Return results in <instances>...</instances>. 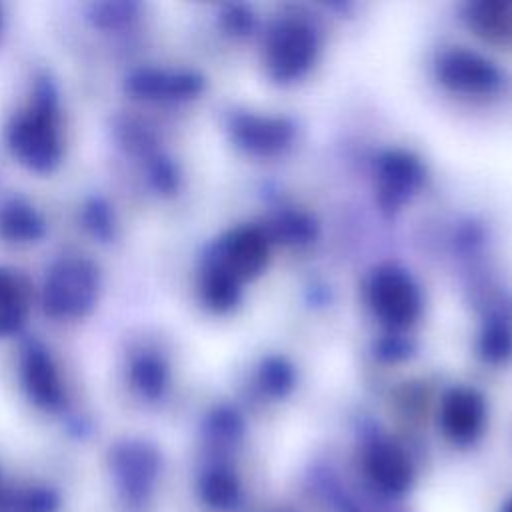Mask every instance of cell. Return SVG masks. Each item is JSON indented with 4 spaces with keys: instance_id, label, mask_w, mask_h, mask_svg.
I'll list each match as a JSON object with an SVG mask.
<instances>
[{
    "instance_id": "6da1fadb",
    "label": "cell",
    "mask_w": 512,
    "mask_h": 512,
    "mask_svg": "<svg viewBox=\"0 0 512 512\" xmlns=\"http://www.w3.org/2000/svg\"><path fill=\"white\" fill-rule=\"evenodd\" d=\"M12 156L34 172H52L64 152L60 132L58 88L50 76H38L28 106L6 128Z\"/></svg>"
},
{
    "instance_id": "7a4b0ae2",
    "label": "cell",
    "mask_w": 512,
    "mask_h": 512,
    "mask_svg": "<svg viewBox=\"0 0 512 512\" xmlns=\"http://www.w3.org/2000/svg\"><path fill=\"white\" fill-rule=\"evenodd\" d=\"M100 270L80 254L60 256L42 282V308L58 320H76L92 312L100 296Z\"/></svg>"
},
{
    "instance_id": "3957f363",
    "label": "cell",
    "mask_w": 512,
    "mask_h": 512,
    "mask_svg": "<svg viewBox=\"0 0 512 512\" xmlns=\"http://www.w3.org/2000/svg\"><path fill=\"white\" fill-rule=\"evenodd\" d=\"M368 302L382 324L406 328L420 314V292L412 278L394 266L374 272L368 284Z\"/></svg>"
},
{
    "instance_id": "277c9868",
    "label": "cell",
    "mask_w": 512,
    "mask_h": 512,
    "mask_svg": "<svg viewBox=\"0 0 512 512\" xmlns=\"http://www.w3.org/2000/svg\"><path fill=\"white\" fill-rule=\"evenodd\" d=\"M314 54L316 36L304 22L284 20L268 38L266 62L276 80L300 78L314 62Z\"/></svg>"
},
{
    "instance_id": "5b68a950",
    "label": "cell",
    "mask_w": 512,
    "mask_h": 512,
    "mask_svg": "<svg viewBox=\"0 0 512 512\" xmlns=\"http://www.w3.org/2000/svg\"><path fill=\"white\" fill-rule=\"evenodd\" d=\"M20 380L26 396L42 410L64 404V386L50 350L40 340H28L20 356Z\"/></svg>"
},
{
    "instance_id": "8992f818",
    "label": "cell",
    "mask_w": 512,
    "mask_h": 512,
    "mask_svg": "<svg viewBox=\"0 0 512 512\" xmlns=\"http://www.w3.org/2000/svg\"><path fill=\"white\" fill-rule=\"evenodd\" d=\"M266 260V236L256 228H238L216 246V254L210 258V264L240 282L260 274V270L266 266Z\"/></svg>"
},
{
    "instance_id": "52a82bcc",
    "label": "cell",
    "mask_w": 512,
    "mask_h": 512,
    "mask_svg": "<svg viewBox=\"0 0 512 512\" xmlns=\"http://www.w3.org/2000/svg\"><path fill=\"white\" fill-rule=\"evenodd\" d=\"M126 90L142 100H184L202 90V78L194 72H170L146 66L126 76Z\"/></svg>"
},
{
    "instance_id": "ba28073f",
    "label": "cell",
    "mask_w": 512,
    "mask_h": 512,
    "mask_svg": "<svg viewBox=\"0 0 512 512\" xmlns=\"http://www.w3.org/2000/svg\"><path fill=\"white\" fill-rule=\"evenodd\" d=\"M438 74L448 88L466 94L490 92L500 82V74L492 62L462 50L444 56L438 66Z\"/></svg>"
},
{
    "instance_id": "9c48e42d",
    "label": "cell",
    "mask_w": 512,
    "mask_h": 512,
    "mask_svg": "<svg viewBox=\"0 0 512 512\" xmlns=\"http://www.w3.org/2000/svg\"><path fill=\"white\" fill-rule=\"evenodd\" d=\"M484 400L468 388L452 390L442 404V428L446 436L458 444L472 442L484 426Z\"/></svg>"
},
{
    "instance_id": "30bf717a",
    "label": "cell",
    "mask_w": 512,
    "mask_h": 512,
    "mask_svg": "<svg viewBox=\"0 0 512 512\" xmlns=\"http://www.w3.org/2000/svg\"><path fill=\"white\" fill-rule=\"evenodd\" d=\"M366 474L370 482L388 496L404 494L412 484V466L408 456L388 442H378L368 450Z\"/></svg>"
},
{
    "instance_id": "8fae6325",
    "label": "cell",
    "mask_w": 512,
    "mask_h": 512,
    "mask_svg": "<svg viewBox=\"0 0 512 512\" xmlns=\"http://www.w3.org/2000/svg\"><path fill=\"white\" fill-rule=\"evenodd\" d=\"M46 234L42 214L24 198H6L0 202V236L8 242L30 244Z\"/></svg>"
},
{
    "instance_id": "7c38bea8",
    "label": "cell",
    "mask_w": 512,
    "mask_h": 512,
    "mask_svg": "<svg viewBox=\"0 0 512 512\" xmlns=\"http://www.w3.org/2000/svg\"><path fill=\"white\" fill-rule=\"evenodd\" d=\"M28 318V288L20 274L0 268V336L22 330Z\"/></svg>"
},
{
    "instance_id": "4fadbf2b",
    "label": "cell",
    "mask_w": 512,
    "mask_h": 512,
    "mask_svg": "<svg viewBox=\"0 0 512 512\" xmlns=\"http://www.w3.org/2000/svg\"><path fill=\"white\" fill-rule=\"evenodd\" d=\"M128 378H130L132 388L140 396H144L148 400H156L164 394V390L168 386L170 370L162 356H158L154 352H140L130 360Z\"/></svg>"
},
{
    "instance_id": "5bb4252c",
    "label": "cell",
    "mask_w": 512,
    "mask_h": 512,
    "mask_svg": "<svg viewBox=\"0 0 512 512\" xmlns=\"http://www.w3.org/2000/svg\"><path fill=\"white\" fill-rule=\"evenodd\" d=\"M234 136L236 140L250 148V150H274L278 146H282L290 132L288 128L282 124V122H270V120H256V118H250V116H244L240 120L234 122Z\"/></svg>"
},
{
    "instance_id": "9a60e30c",
    "label": "cell",
    "mask_w": 512,
    "mask_h": 512,
    "mask_svg": "<svg viewBox=\"0 0 512 512\" xmlns=\"http://www.w3.org/2000/svg\"><path fill=\"white\" fill-rule=\"evenodd\" d=\"M238 280L208 264L202 276V298L214 310H228L238 300Z\"/></svg>"
},
{
    "instance_id": "2e32d148",
    "label": "cell",
    "mask_w": 512,
    "mask_h": 512,
    "mask_svg": "<svg viewBox=\"0 0 512 512\" xmlns=\"http://www.w3.org/2000/svg\"><path fill=\"white\" fill-rule=\"evenodd\" d=\"M202 498L214 508H232L240 498V486L232 472L214 468L204 474L200 482Z\"/></svg>"
},
{
    "instance_id": "e0dca14e",
    "label": "cell",
    "mask_w": 512,
    "mask_h": 512,
    "mask_svg": "<svg viewBox=\"0 0 512 512\" xmlns=\"http://www.w3.org/2000/svg\"><path fill=\"white\" fill-rule=\"evenodd\" d=\"M82 226L100 242H110L116 236V216L114 208L102 196H90L80 212Z\"/></svg>"
},
{
    "instance_id": "ac0fdd59",
    "label": "cell",
    "mask_w": 512,
    "mask_h": 512,
    "mask_svg": "<svg viewBox=\"0 0 512 512\" xmlns=\"http://www.w3.org/2000/svg\"><path fill=\"white\" fill-rule=\"evenodd\" d=\"M138 14L136 2L126 0H108V2H94L88 8V18L96 28L102 30H118L128 26Z\"/></svg>"
},
{
    "instance_id": "d6986e66",
    "label": "cell",
    "mask_w": 512,
    "mask_h": 512,
    "mask_svg": "<svg viewBox=\"0 0 512 512\" xmlns=\"http://www.w3.org/2000/svg\"><path fill=\"white\" fill-rule=\"evenodd\" d=\"M384 190L392 196L408 192L418 180V166L406 156H392L382 168Z\"/></svg>"
},
{
    "instance_id": "ffe728a7",
    "label": "cell",
    "mask_w": 512,
    "mask_h": 512,
    "mask_svg": "<svg viewBox=\"0 0 512 512\" xmlns=\"http://www.w3.org/2000/svg\"><path fill=\"white\" fill-rule=\"evenodd\" d=\"M146 178L158 194H172L178 188V172L172 160L162 154L146 156Z\"/></svg>"
},
{
    "instance_id": "44dd1931",
    "label": "cell",
    "mask_w": 512,
    "mask_h": 512,
    "mask_svg": "<svg viewBox=\"0 0 512 512\" xmlns=\"http://www.w3.org/2000/svg\"><path fill=\"white\" fill-rule=\"evenodd\" d=\"M512 348V336L504 328H492L484 336V354L488 358H502Z\"/></svg>"
},
{
    "instance_id": "7402d4cb",
    "label": "cell",
    "mask_w": 512,
    "mask_h": 512,
    "mask_svg": "<svg viewBox=\"0 0 512 512\" xmlns=\"http://www.w3.org/2000/svg\"><path fill=\"white\" fill-rule=\"evenodd\" d=\"M504 512H512V500L506 504V508H504Z\"/></svg>"
},
{
    "instance_id": "603a6c76",
    "label": "cell",
    "mask_w": 512,
    "mask_h": 512,
    "mask_svg": "<svg viewBox=\"0 0 512 512\" xmlns=\"http://www.w3.org/2000/svg\"><path fill=\"white\" fill-rule=\"evenodd\" d=\"M0 28H2V12H0Z\"/></svg>"
}]
</instances>
